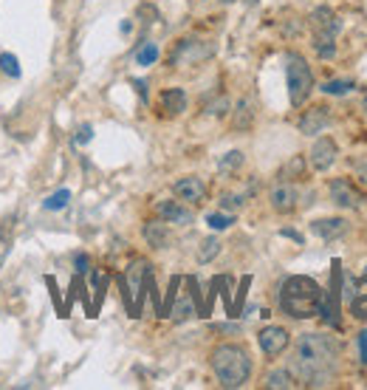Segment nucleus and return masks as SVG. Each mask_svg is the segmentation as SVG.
<instances>
[{
    "label": "nucleus",
    "mask_w": 367,
    "mask_h": 390,
    "mask_svg": "<svg viewBox=\"0 0 367 390\" xmlns=\"http://www.w3.org/2000/svg\"><path fill=\"white\" fill-rule=\"evenodd\" d=\"M339 359V345L333 342V337L328 334H300L294 342V373L308 384H325V379H331L333 368Z\"/></svg>",
    "instance_id": "nucleus-1"
},
{
    "label": "nucleus",
    "mask_w": 367,
    "mask_h": 390,
    "mask_svg": "<svg viewBox=\"0 0 367 390\" xmlns=\"http://www.w3.org/2000/svg\"><path fill=\"white\" fill-rule=\"evenodd\" d=\"M322 300H325V291L314 277L291 274L280 283V308H282V314H288L294 320L317 317L322 311Z\"/></svg>",
    "instance_id": "nucleus-2"
},
{
    "label": "nucleus",
    "mask_w": 367,
    "mask_h": 390,
    "mask_svg": "<svg viewBox=\"0 0 367 390\" xmlns=\"http://www.w3.org/2000/svg\"><path fill=\"white\" fill-rule=\"evenodd\" d=\"M209 365H212V373L220 382V387H229V390L243 387L252 379V370H254L252 354L240 342H220V345H215L212 354H209Z\"/></svg>",
    "instance_id": "nucleus-3"
},
{
    "label": "nucleus",
    "mask_w": 367,
    "mask_h": 390,
    "mask_svg": "<svg viewBox=\"0 0 367 390\" xmlns=\"http://www.w3.org/2000/svg\"><path fill=\"white\" fill-rule=\"evenodd\" d=\"M285 80H288V99L294 108H303L314 91V71L308 60L297 51L285 54Z\"/></svg>",
    "instance_id": "nucleus-4"
},
{
    "label": "nucleus",
    "mask_w": 367,
    "mask_h": 390,
    "mask_svg": "<svg viewBox=\"0 0 367 390\" xmlns=\"http://www.w3.org/2000/svg\"><path fill=\"white\" fill-rule=\"evenodd\" d=\"M311 29H314V37H317V43H314V48H317V54L322 57V60H331L333 54H336V34H339V29H342V23H339V18L328 9V6H319L314 15H311Z\"/></svg>",
    "instance_id": "nucleus-5"
},
{
    "label": "nucleus",
    "mask_w": 367,
    "mask_h": 390,
    "mask_svg": "<svg viewBox=\"0 0 367 390\" xmlns=\"http://www.w3.org/2000/svg\"><path fill=\"white\" fill-rule=\"evenodd\" d=\"M268 201H271V209L277 215H291V212H297V207H300V190H297V184H294V181L280 179L271 187Z\"/></svg>",
    "instance_id": "nucleus-6"
},
{
    "label": "nucleus",
    "mask_w": 367,
    "mask_h": 390,
    "mask_svg": "<svg viewBox=\"0 0 367 390\" xmlns=\"http://www.w3.org/2000/svg\"><path fill=\"white\" fill-rule=\"evenodd\" d=\"M328 193H331V201L342 209H361L364 207V195L350 179H331Z\"/></svg>",
    "instance_id": "nucleus-7"
},
{
    "label": "nucleus",
    "mask_w": 367,
    "mask_h": 390,
    "mask_svg": "<svg viewBox=\"0 0 367 390\" xmlns=\"http://www.w3.org/2000/svg\"><path fill=\"white\" fill-rule=\"evenodd\" d=\"M288 342H291V334L282 326H266L257 331V345L268 359H277L288 348Z\"/></svg>",
    "instance_id": "nucleus-8"
},
{
    "label": "nucleus",
    "mask_w": 367,
    "mask_h": 390,
    "mask_svg": "<svg viewBox=\"0 0 367 390\" xmlns=\"http://www.w3.org/2000/svg\"><path fill=\"white\" fill-rule=\"evenodd\" d=\"M336 155H339V147H336V141H333L331 136H322V139H317V141L311 144V153H308V165H311L317 173H325V170H331V167H333Z\"/></svg>",
    "instance_id": "nucleus-9"
},
{
    "label": "nucleus",
    "mask_w": 367,
    "mask_h": 390,
    "mask_svg": "<svg viewBox=\"0 0 367 390\" xmlns=\"http://www.w3.org/2000/svg\"><path fill=\"white\" fill-rule=\"evenodd\" d=\"M339 291H342V269L339 260L333 263V274H331V294L322 300V320L328 326H339Z\"/></svg>",
    "instance_id": "nucleus-10"
},
{
    "label": "nucleus",
    "mask_w": 367,
    "mask_h": 390,
    "mask_svg": "<svg viewBox=\"0 0 367 390\" xmlns=\"http://www.w3.org/2000/svg\"><path fill=\"white\" fill-rule=\"evenodd\" d=\"M173 193L184 204H201L206 198V184L198 176H181V179L173 181Z\"/></svg>",
    "instance_id": "nucleus-11"
},
{
    "label": "nucleus",
    "mask_w": 367,
    "mask_h": 390,
    "mask_svg": "<svg viewBox=\"0 0 367 390\" xmlns=\"http://www.w3.org/2000/svg\"><path fill=\"white\" fill-rule=\"evenodd\" d=\"M141 235H144L147 246H153V249H167V246H170V241H173L170 223H167V221H161V218L144 221V226H141Z\"/></svg>",
    "instance_id": "nucleus-12"
},
{
    "label": "nucleus",
    "mask_w": 367,
    "mask_h": 390,
    "mask_svg": "<svg viewBox=\"0 0 367 390\" xmlns=\"http://www.w3.org/2000/svg\"><path fill=\"white\" fill-rule=\"evenodd\" d=\"M331 125V111L325 105H311L303 116H300V133L303 136H317Z\"/></svg>",
    "instance_id": "nucleus-13"
},
{
    "label": "nucleus",
    "mask_w": 367,
    "mask_h": 390,
    "mask_svg": "<svg viewBox=\"0 0 367 390\" xmlns=\"http://www.w3.org/2000/svg\"><path fill=\"white\" fill-rule=\"evenodd\" d=\"M156 215L167 223H175V226H189L192 223V209L184 201H159Z\"/></svg>",
    "instance_id": "nucleus-14"
},
{
    "label": "nucleus",
    "mask_w": 367,
    "mask_h": 390,
    "mask_svg": "<svg viewBox=\"0 0 367 390\" xmlns=\"http://www.w3.org/2000/svg\"><path fill=\"white\" fill-rule=\"evenodd\" d=\"M311 229H314V235H319L322 241H336L347 232V221L345 218H319V221L311 223Z\"/></svg>",
    "instance_id": "nucleus-15"
},
{
    "label": "nucleus",
    "mask_w": 367,
    "mask_h": 390,
    "mask_svg": "<svg viewBox=\"0 0 367 390\" xmlns=\"http://www.w3.org/2000/svg\"><path fill=\"white\" fill-rule=\"evenodd\" d=\"M159 105H161V111L167 116H181L187 111V94H184V88H167V91H161Z\"/></svg>",
    "instance_id": "nucleus-16"
},
{
    "label": "nucleus",
    "mask_w": 367,
    "mask_h": 390,
    "mask_svg": "<svg viewBox=\"0 0 367 390\" xmlns=\"http://www.w3.org/2000/svg\"><path fill=\"white\" fill-rule=\"evenodd\" d=\"M297 384H300V382H297V373L288 370V368L271 370V373L266 376V382H263V387H268V390H294Z\"/></svg>",
    "instance_id": "nucleus-17"
},
{
    "label": "nucleus",
    "mask_w": 367,
    "mask_h": 390,
    "mask_svg": "<svg viewBox=\"0 0 367 390\" xmlns=\"http://www.w3.org/2000/svg\"><path fill=\"white\" fill-rule=\"evenodd\" d=\"M254 125V102L246 97L235 105V113H232V127L235 130H249Z\"/></svg>",
    "instance_id": "nucleus-18"
},
{
    "label": "nucleus",
    "mask_w": 367,
    "mask_h": 390,
    "mask_svg": "<svg viewBox=\"0 0 367 390\" xmlns=\"http://www.w3.org/2000/svg\"><path fill=\"white\" fill-rule=\"evenodd\" d=\"M356 297H350V314L359 317V320H367V274L359 277L356 283Z\"/></svg>",
    "instance_id": "nucleus-19"
},
{
    "label": "nucleus",
    "mask_w": 367,
    "mask_h": 390,
    "mask_svg": "<svg viewBox=\"0 0 367 390\" xmlns=\"http://www.w3.org/2000/svg\"><path fill=\"white\" fill-rule=\"evenodd\" d=\"M147 274H150V272H147V263H144V260H136V263L127 269V280H130V288H133L136 294L141 291V283H144Z\"/></svg>",
    "instance_id": "nucleus-20"
},
{
    "label": "nucleus",
    "mask_w": 367,
    "mask_h": 390,
    "mask_svg": "<svg viewBox=\"0 0 367 390\" xmlns=\"http://www.w3.org/2000/svg\"><path fill=\"white\" fill-rule=\"evenodd\" d=\"M170 314H173V320L175 323H187L192 314H195V308H192V300L184 294V297H178V302H175V308L170 311Z\"/></svg>",
    "instance_id": "nucleus-21"
},
{
    "label": "nucleus",
    "mask_w": 367,
    "mask_h": 390,
    "mask_svg": "<svg viewBox=\"0 0 367 390\" xmlns=\"http://www.w3.org/2000/svg\"><path fill=\"white\" fill-rule=\"evenodd\" d=\"M217 167H220V173H235V170H240L243 167V153L240 150H229L224 159L217 162Z\"/></svg>",
    "instance_id": "nucleus-22"
},
{
    "label": "nucleus",
    "mask_w": 367,
    "mask_h": 390,
    "mask_svg": "<svg viewBox=\"0 0 367 390\" xmlns=\"http://www.w3.org/2000/svg\"><path fill=\"white\" fill-rule=\"evenodd\" d=\"M350 88H356L353 80H328L322 85V94H328V97H345Z\"/></svg>",
    "instance_id": "nucleus-23"
},
{
    "label": "nucleus",
    "mask_w": 367,
    "mask_h": 390,
    "mask_svg": "<svg viewBox=\"0 0 367 390\" xmlns=\"http://www.w3.org/2000/svg\"><path fill=\"white\" fill-rule=\"evenodd\" d=\"M156 60H159V46H156V43H144V46L136 51V62L144 65V68L153 65Z\"/></svg>",
    "instance_id": "nucleus-24"
},
{
    "label": "nucleus",
    "mask_w": 367,
    "mask_h": 390,
    "mask_svg": "<svg viewBox=\"0 0 367 390\" xmlns=\"http://www.w3.org/2000/svg\"><path fill=\"white\" fill-rule=\"evenodd\" d=\"M217 252H220V241L212 235V238H206L203 244H201V249H198V263H209L212 258H217Z\"/></svg>",
    "instance_id": "nucleus-25"
},
{
    "label": "nucleus",
    "mask_w": 367,
    "mask_h": 390,
    "mask_svg": "<svg viewBox=\"0 0 367 390\" xmlns=\"http://www.w3.org/2000/svg\"><path fill=\"white\" fill-rule=\"evenodd\" d=\"M206 223H209V229H229L232 223H235V218L232 215H224V212H212V215H206Z\"/></svg>",
    "instance_id": "nucleus-26"
},
{
    "label": "nucleus",
    "mask_w": 367,
    "mask_h": 390,
    "mask_svg": "<svg viewBox=\"0 0 367 390\" xmlns=\"http://www.w3.org/2000/svg\"><path fill=\"white\" fill-rule=\"evenodd\" d=\"M0 68H3V74H9V76H20L17 57H15V54H9V51L0 54Z\"/></svg>",
    "instance_id": "nucleus-27"
},
{
    "label": "nucleus",
    "mask_w": 367,
    "mask_h": 390,
    "mask_svg": "<svg viewBox=\"0 0 367 390\" xmlns=\"http://www.w3.org/2000/svg\"><path fill=\"white\" fill-rule=\"evenodd\" d=\"M246 204V195H235V193H224L220 195V207L224 209H240Z\"/></svg>",
    "instance_id": "nucleus-28"
},
{
    "label": "nucleus",
    "mask_w": 367,
    "mask_h": 390,
    "mask_svg": "<svg viewBox=\"0 0 367 390\" xmlns=\"http://www.w3.org/2000/svg\"><path fill=\"white\" fill-rule=\"evenodd\" d=\"M68 198H71V193H68V190H59V193H54L51 198H45L43 207H45V209H62V207L68 204Z\"/></svg>",
    "instance_id": "nucleus-29"
},
{
    "label": "nucleus",
    "mask_w": 367,
    "mask_h": 390,
    "mask_svg": "<svg viewBox=\"0 0 367 390\" xmlns=\"http://www.w3.org/2000/svg\"><path fill=\"white\" fill-rule=\"evenodd\" d=\"M356 348H359V359H361V365H367V328H361V331L356 334Z\"/></svg>",
    "instance_id": "nucleus-30"
},
{
    "label": "nucleus",
    "mask_w": 367,
    "mask_h": 390,
    "mask_svg": "<svg viewBox=\"0 0 367 390\" xmlns=\"http://www.w3.org/2000/svg\"><path fill=\"white\" fill-rule=\"evenodd\" d=\"M91 136H94L91 125H82V127H80V136H77V141H80V144H88V141H91Z\"/></svg>",
    "instance_id": "nucleus-31"
},
{
    "label": "nucleus",
    "mask_w": 367,
    "mask_h": 390,
    "mask_svg": "<svg viewBox=\"0 0 367 390\" xmlns=\"http://www.w3.org/2000/svg\"><path fill=\"white\" fill-rule=\"evenodd\" d=\"M73 263H77V272H88V266H91V260H88V255H77V258H73Z\"/></svg>",
    "instance_id": "nucleus-32"
},
{
    "label": "nucleus",
    "mask_w": 367,
    "mask_h": 390,
    "mask_svg": "<svg viewBox=\"0 0 367 390\" xmlns=\"http://www.w3.org/2000/svg\"><path fill=\"white\" fill-rule=\"evenodd\" d=\"M280 235H285V238H291V241H297V244H303V235H300V232H294V229H282Z\"/></svg>",
    "instance_id": "nucleus-33"
},
{
    "label": "nucleus",
    "mask_w": 367,
    "mask_h": 390,
    "mask_svg": "<svg viewBox=\"0 0 367 390\" xmlns=\"http://www.w3.org/2000/svg\"><path fill=\"white\" fill-rule=\"evenodd\" d=\"M359 181L367 187V165H361V167H359Z\"/></svg>",
    "instance_id": "nucleus-34"
},
{
    "label": "nucleus",
    "mask_w": 367,
    "mask_h": 390,
    "mask_svg": "<svg viewBox=\"0 0 367 390\" xmlns=\"http://www.w3.org/2000/svg\"><path fill=\"white\" fill-rule=\"evenodd\" d=\"M361 111H364V113H367V94H364V97H361Z\"/></svg>",
    "instance_id": "nucleus-35"
}]
</instances>
